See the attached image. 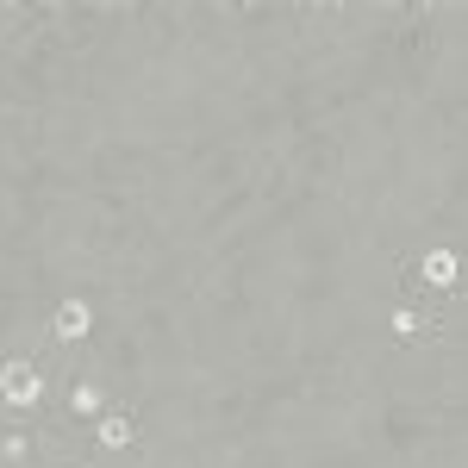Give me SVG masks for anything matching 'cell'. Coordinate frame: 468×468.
Segmentation results:
<instances>
[{"label":"cell","instance_id":"obj_1","mask_svg":"<svg viewBox=\"0 0 468 468\" xmlns=\"http://www.w3.org/2000/svg\"><path fill=\"white\" fill-rule=\"evenodd\" d=\"M57 394V381H50V368L32 356H19V350H6L0 356V406L13 412V419H37L44 406Z\"/></svg>","mask_w":468,"mask_h":468},{"label":"cell","instance_id":"obj_2","mask_svg":"<svg viewBox=\"0 0 468 468\" xmlns=\"http://www.w3.org/2000/svg\"><path fill=\"white\" fill-rule=\"evenodd\" d=\"M101 337V306H94V293H63L57 306H50V319H44V344L50 350H88Z\"/></svg>","mask_w":468,"mask_h":468},{"label":"cell","instance_id":"obj_3","mask_svg":"<svg viewBox=\"0 0 468 468\" xmlns=\"http://www.w3.org/2000/svg\"><path fill=\"white\" fill-rule=\"evenodd\" d=\"M412 288L425 293V300L468 288V244H425V250L412 256Z\"/></svg>","mask_w":468,"mask_h":468},{"label":"cell","instance_id":"obj_4","mask_svg":"<svg viewBox=\"0 0 468 468\" xmlns=\"http://www.w3.org/2000/svg\"><path fill=\"white\" fill-rule=\"evenodd\" d=\"M138 437H144V431H138L132 406H119V399H112L107 412L88 425V443H94V456H132V450H138Z\"/></svg>","mask_w":468,"mask_h":468},{"label":"cell","instance_id":"obj_5","mask_svg":"<svg viewBox=\"0 0 468 468\" xmlns=\"http://www.w3.org/2000/svg\"><path fill=\"white\" fill-rule=\"evenodd\" d=\"M0 356H6V344H0Z\"/></svg>","mask_w":468,"mask_h":468}]
</instances>
